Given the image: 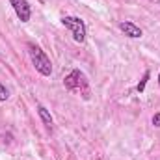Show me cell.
<instances>
[{
    "instance_id": "obj_1",
    "label": "cell",
    "mask_w": 160,
    "mask_h": 160,
    "mask_svg": "<svg viewBox=\"0 0 160 160\" xmlns=\"http://www.w3.org/2000/svg\"><path fill=\"white\" fill-rule=\"evenodd\" d=\"M28 54H30V60H32V65L36 67V71L43 75V77H50L52 75V63H50V58L45 54V50L38 47L36 43H28Z\"/></svg>"
},
{
    "instance_id": "obj_2",
    "label": "cell",
    "mask_w": 160,
    "mask_h": 160,
    "mask_svg": "<svg viewBox=\"0 0 160 160\" xmlns=\"http://www.w3.org/2000/svg\"><path fill=\"white\" fill-rule=\"evenodd\" d=\"M63 86L69 91H82L84 93V99H88V93H89L88 91V80H86V75L80 69H73L63 78Z\"/></svg>"
},
{
    "instance_id": "obj_3",
    "label": "cell",
    "mask_w": 160,
    "mask_h": 160,
    "mask_svg": "<svg viewBox=\"0 0 160 160\" xmlns=\"http://www.w3.org/2000/svg\"><path fill=\"white\" fill-rule=\"evenodd\" d=\"M62 24H63L67 30H71L73 39L77 41V43H84V41H86V22H84L80 17L65 15V17L62 19Z\"/></svg>"
},
{
    "instance_id": "obj_4",
    "label": "cell",
    "mask_w": 160,
    "mask_h": 160,
    "mask_svg": "<svg viewBox=\"0 0 160 160\" xmlns=\"http://www.w3.org/2000/svg\"><path fill=\"white\" fill-rule=\"evenodd\" d=\"M17 15V19L21 22H28L30 17H32V6L28 4V0H8Z\"/></svg>"
},
{
    "instance_id": "obj_5",
    "label": "cell",
    "mask_w": 160,
    "mask_h": 160,
    "mask_svg": "<svg viewBox=\"0 0 160 160\" xmlns=\"http://www.w3.org/2000/svg\"><path fill=\"white\" fill-rule=\"evenodd\" d=\"M119 30L127 36V38H130V39H140V38L143 36L142 28H140V26H136V24H134V22H130V21H121V22H119Z\"/></svg>"
},
{
    "instance_id": "obj_6",
    "label": "cell",
    "mask_w": 160,
    "mask_h": 160,
    "mask_svg": "<svg viewBox=\"0 0 160 160\" xmlns=\"http://www.w3.org/2000/svg\"><path fill=\"white\" fill-rule=\"evenodd\" d=\"M38 116H39V119L43 121V125L50 130V128H52V125H54V119H52L50 112H48L43 104H38Z\"/></svg>"
},
{
    "instance_id": "obj_7",
    "label": "cell",
    "mask_w": 160,
    "mask_h": 160,
    "mask_svg": "<svg viewBox=\"0 0 160 160\" xmlns=\"http://www.w3.org/2000/svg\"><path fill=\"white\" fill-rule=\"evenodd\" d=\"M149 77H151V71H145V73H143V77H142V80H140V82H138V86H136L138 93H143V91H145V86H147Z\"/></svg>"
},
{
    "instance_id": "obj_8",
    "label": "cell",
    "mask_w": 160,
    "mask_h": 160,
    "mask_svg": "<svg viewBox=\"0 0 160 160\" xmlns=\"http://www.w3.org/2000/svg\"><path fill=\"white\" fill-rule=\"evenodd\" d=\"M8 97H9V93H8V89H6V86L0 82V101H8Z\"/></svg>"
},
{
    "instance_id": "obj_9",
    "label": "cell",
    "mask_w": 160,
    "mask_h": 160,
    "mask_svg": "<svg viewBox=\"0 0 160 160\" xmlns=\"http://www.w3.org/2000/svg\"><path fill=\"white\" fill-rule=\"evenodd\" d=\"M153 125H155V127H160V112L153 116Z\"/></svg>"
},
{
    "instance_id": "obj_10",
    "label": "cell",
    "mask_w": 160,
    "mask_h": 160,
    "mask_svg": "<svg viewBox=\"0 0 160 160\" xmlns=\"http://www.w3.org/2000/svg\"><path fill=\"white\" fill-rule=\"evenodd\" d=\"M158 88H160V73H158Z\"/></svg>"
}]
</instances>
